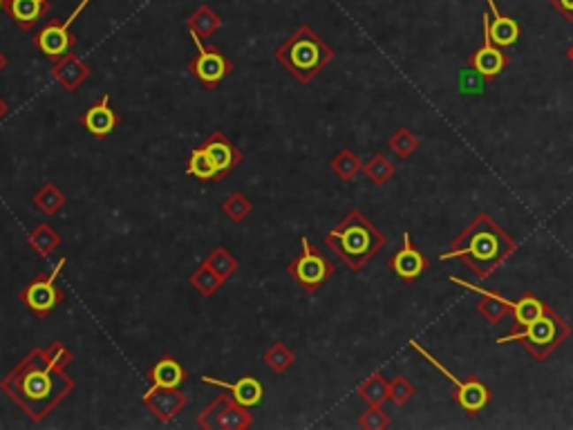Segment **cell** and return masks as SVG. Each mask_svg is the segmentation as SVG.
<instances>
[{"mask_svg": "<svg viewBox=\"0 0 573 430\" xmlns=\"http://www.w3.org/2000/svg\"><path fill=\"white\" fill-rule=\"evenodd\" d=\"M72 361L74 354L61 341L29 349L19 365L0 379V390L34 424H41L77 388L74 379L65 372Z\"/></svg>", "mask_w": 573, "mask_h": 430, "instance_id": "cell-1", "label": "cell"}, {"mask_svg": "<svg viewBox=\"0 0 573 430\" xmlns=\"http://www.w3.org/2000/svg\"><path fill=\"white\" fill-rule=\"evenodd\" d=\"M517 249L516 240L501 229L488 213H478L470 225L453 240L446 254L439 256L441 263L446 260H462L479 280H486L491 273L500 269V265Z\"/></svg>", "mask_w": 573, "mask_h": 430, "instance_id": "cell-2", "label": "cell"}, {"mask_svg": "<svg viewBox=\"0 0 573 430\" xmlns=\"http://www.w3.org/2000/svg\"><path fill=\"white\" fill-rule=\"evenodd\" d=\"M386 235L363 211H349L343 220L327 231L325 247L332 249L349 272H361L386 244Z\"/></svg>", "mask_w": 573, "mask_h": 430, "instance_id": "cell-3", "label": "cell"}, {"mask_svg": "<svg viewBox=\"0 0 573 430\" xmlns=\"http://www.w3.org/2000/svg\"><path fill=\"white\" fill-rule=\"evenodd\" d=\"M273 57L298 83L307 86L334 61L336 54L309 25H301L285 43L278 45Z\"/></svg>", "mask_w": 573, "mask_h": 430, "instance_id": "cell-4", "label": "cell"}, {"mask_svg": "<svg viewBox=\"0 0 573 430\" xmlns=\"http://www.w3.org/2000/svg\"><path fill=\"white\" fill-rule=\"evenodd\" d=\"M569 336H571V326L549 305L538 319L531 320L526 327L511 332V334L507 336H500L497 345L520 341L522 348H524L538 364H545L546 358H549L564 341H569Z\"/></svg>", "mask_w": 573, "mask_h": 430, "instance_id": "cell-5", "label": "cell"}, {"mask_svg": "<svg viewBox=\"0 0 573 430\" xmlns=\"http://www.w3.org/2000/svg\"><path fill=\"white\" fill-rule=\"evenodd\" d=\"M289 276L296 282L301 289L307 294H316L320 287L325 285L332 276L336 273V265L327 258L320 249L307 240V235L301 238V254L289 263Z\"/></svg>", "mask_w": 573, "mask_h": 430, "instance_id": "cell-6", "label": "cell"}, {"mask_svg": "<svg viewBox=\"0 0 573 430\" xmlns=\"http://www.w3.org/2000/svg\"><path fill=\"white\" fill-rule=\"evenodd\" d=\"M410 348L415 349V352H419L421 357H424L425 361H428V364L432 365V368L439 370V372L444 374L446 379H450V383H453V388H455L453 399L463 412H469V415H479V412H482L484 408H486L488 403H491L493 392H491V388H488L486 383L482 381V379H479V377L457 379L453 372H450L448 368H446L444 364H439V361H437V358L428 352V349L421 348V345L416 343V341H410Z\"/></svg>", "mask_w": 573, "mask_h": 430, "instance_id": "cell-7", "label": "cell"}, {"mask_svg": "<svg viewBox=\"0 0 573 430\" xmlns=\"http://www.w3.org/2000/svg\"><path fill=\"white\" fill-rule=\"evenodd\" d=\"M65 263L67 260L61 258L52 272L36 276L27 287H23V289L19 292V298L25 303V307H29L32 314H36V319H45V316H50L63 301H65V292L57 285Z\"/></svg>", "mask_w": 573, "mask_h": 430, "instance_id": "cell-8", "label": "cell"}, {"mask_svg": "<svg viewBox=\"0 0 573 430\" xmlns=\"http://www.w3.org/2000/svg\"><path fill=\"white\" fill-rule=\"evenodd\" d=\"M197 426L204 430H247L254 426L251 408H244L231 395H218L197 415Z\"/></svg>", "mask_w": 573, "mask_h": 430, "instance_id": "cell-9", "label": "cell"}, {"mask_svg": "<svg viewBox=\"0 0 573 430\" xmlns=\"http://www.w3.org/2000/svg\"><path fill=\"white\" fill-rule=\"evenodd\" d=\"M193 43H195L197 54L188 61V72L193 77L206 88V90H215L220 86L231 72H233V63L229 57H225V52H220L213 45H204V41L195 34H191Z\"/></svg>", "mask_w": 573, "mask_h": 430, "instance_id": "cell-10", "label": "cell"}, {"mask_svg": "<svg viewBox=\"0 0 573 430\" xmlns=\"http://www.w3.org/2000/svg\"><path fill=\"white\" fill-rule=\"evenodd\" d=\"M92 0H81L79 3V7L74 12H72L70 16H67L63 23H48L43 29H41L39 34H36V39H34V45L41 50V52L45 54L48 58H52V61H57V58H61L63 54L72 52V48H74V43H77V39L70 34V27L72 23L81 16V12L86 10L88 5H90Z\"/></svg>", "mask_w": 573, "mask_h": 430, "instance_id": "cell-11", "label": "cell"}, {"mask_svg": "<svg viewBox=\"0 0 573 430\" xmlns=\"http://www.w3.org/2000/svg\"><path fill=\"white\" fill-rule=\"evenodd\" d=\"M482 27H484V43L482 48L475 50V52L469 57V67L470 70L479 72L486 81H493V79L504 74V70L508 67V57L504 50L497 48V45L493 43L491 34H488L486 14H484L482 19Z\"/></svg>", "mask_w": 573, "mask_h": 430, "instance_id": "cell-12", "label": "cell"}, {"mask_svg": "<svg viewBox=\"0 0 573 430\" xmlns=\"http://www.w3.org/2000/svg\"><path fill=\"white\" fill-rule=\"evenodd\" d=\"M143 406L155 415V419L162 424H171L177 415H182L188 406V397L180 388H155L150 386L143 392Z\"/></svg>", "mask_w": 573, "mask_h": 430, "instance_id": "cell-13", "label": "cell"}, {"mask_svg": "<svg viewBox=\"0 0 573 430\" xmlns=\"http://www.w3.org/2000/svg\"><path fill=\"white\" fill-rule=\"evenodd\" d=\"M401 242H403L401 249H399L394 256H390V260H387V267H390V272L394 273L399 280L412 285L421 273L428 272L430 260L425 258V254H421L415 244H412L410 231H403Z\"/></svg>", "mask_w": 573, "mask_h": 430, "instance_id": "cell-14", "label": "cell"}, {"mask_svg": "<svg viewBox=\"0 0 573 430\" xmlns=\"http://www.w3.org/2000/svg\"><path fill=\"white\" fill-rule=\"evenodd\" d=\"M202 149L206 150V155L210 157V162L215 164V168H218V175L226 177L231 171H233L238 164H242V150L235 146L233 142H231L229 137H226L222 130H213V133L209 134V137L204 139V142L200 143Z\"/></svg>", "mask_w": 573, "mask_h": 430, "instance_id": "cell-15", "label": "cell"}, {"mask_svg": "<svg viewBox=\"0 0 573 430\" xmlns=\"http://www.w3.org/2000/svg\"><path fill=\"white\" fill-rule=\"evenodd\" d=\"M121 124V117L112 111L111 95H103L96 104L86 108L81 115V126L86 128L88 134L95 139H108Z\"/></svg>", "mask_w": 573, "mask_h": 430, "instance_id": "cell-16", "label": "cell"}, {"mask_svg": "<svg viewBox=\"0 0 573 430\" xmlns=\"http://www.w3.org/2000/svg\"><path fill=\"white\" fill-rule=\"evenodd\" d=\"M92 67L83 61L77 54H63L61 58H57L52 65V79L63 88L65 92H77L83 83L90 79Z\"/></svg>", "mask_w": 573, "mask_h": 430, "instance_id": "cell-17", "label": "cell"}, {"mask_svg": "<svg viewBox=\"0 0 573 430\" xmlns=\"http://www.w3.org/2000/svg\"><path fill=\"white\" fill-rule=\"evenodd\" d=\"M202 383L222 388V390L229 392L231 397H233L235 402L244 408L260 406V403H263V397H264V386L260 383V379L251 377V374H247V377H240L238 381H233V383L222 381V379H215V377H209V374H204V377H202Z\"/></svg>", "mask_w": 573, "mask_h": 430, "instance_id": "cell-18", "label": "cell"}, {"mask_svg": "<svg viewBox=\"0 0 573 430\" xmlns=\"http://www.w3.org/2000/svg\"><path fill=\"white\" fill-rule=\"evenodd\" d=\"M488 3V34H491L493 43L501 50H508L517 45L522 36V25L517 23L513 16L501 14L495 0H486Z\"/></svg>", "mask_w": 573, "mask_h": 430, "instance_id": "cell-19", "label": "cell"}, {"mask_svg": "<svg viewBox=\"0 0 573 430\" xmlns=\"http://www.w3.org/2000/svg\"><path fill=\"white\" fill-rule=\"evenodd\" d=\"M450 282L466 287V289H470V292L482 294V298H479V303H478V311L488 320V323H491V326L501 323V320H504V316L511 311L513 301H507V298L501 296V294L491 292V289H482V287H475L473 282L463 280V278H457V276H450Z\"/></svg>", "mask_w": 573, "mask_h": 430, "instance_id": "cell-20", "label": "cell"}, {"mask_svg": "<svg viewBox=\"0 0 573 430\" xmlns=\"http://www.w3.org/2000/svg\"><path fill=\"white\" fill-rule=\"evenodd\" d=\"M3 10L11 16L20 29H32L43 20L50 10V0H5Z\"/></svg>", "mask_w": 573, "mask_h": 430, "instance_id": "cell-21", "label": "cell"}, {"mask_svg": "<svg viewBox=\"0 0 573 430\" xmlns=\"http://www.w3.org/2000/svg\"><path fill=\"white\" fill-rule=\"evenodd\" d=\"M188 372L175 357L166 354L149 370V381L155 388H180L187 381Z\"/></svg>", "mask_w": 573, "mask_h": 430, "instance_id": "cell-22", "label": "cell"}, {"mask_svg": "<svg viewBox=\"0 0 573 430\" xmlns=\"http://www.w3.org/2000/svg\"><path fill=\"white\" fill-rule=\"evenodd\" d=\"M546 307H549V303H545L542 298L535 296V294H522L517 301L511 303V311H508L513 319L511 332H517V330H522V327L529 326L531 320L538 319V316H540Z\"/></svg>", "mask_w": 573, "mask_h": 430, "instance_id": "cell-23", "label": "cell"}, {"mask_svg": "<svg viewBox=\"0 0 573 430\" xmlns=\"http://www.w3.org/2000/svg\"><path fill=\"white\" fill-rule=\"evenodd\" d=\"M61 242H63L61 234H58L54 227H50L48 222L39 225L32 234L27 235V244L32 247L34 254H39L41 258H50V256L61 247Z\"/></svg>", "mask_w": 573, "mask_h": 430, "instance_id": "cell-24", "label": "cell"}, {"mask_svg": "<svg viewBox=\"0 0 573 430\" xmlns=\"http://www.w3.org/2000/svg\"><path fill=\"white\" fill-rule=\"evenodd\" d=\"M187 27L188 32L195 34V36H200V39L204 41L210 39V36L222 27V19L215 14L209 5H200L191 14V19L187 20Z\"/></svg>", "mask_w": 573, "mask_h": 430, "instance_id": "cell-25", "label": "cell"}, {"mask_svg": "<svg viewBox=\"0 0 573 430\" xmlns=\"http://www.w3.org/2000/svg\"><path fill=\"white\" fill-rule=\"evenodd\" d=\"M187 175L195 177L200 182H220V175H218V168L210 162V157L206 155V150L202 146L191 150L187 162Z\"/></svg>", "mask_w": 573, "mask_h": 430, "instance_id": "cell-26", "label": "cell"}, {"mask_svg": "<svg viewBox=\"0 0 573 430\" xmlns=\"http://www.w3.org/2000/svg\"><path fill=\"white\" fill-rule=\"evenodd\" d=\"M32 200H34V206H36V209H39L41 213L54 215V213H58V211H61L63 206H65L67 197H65V193H63L61 188L57 187V184L45 182L43 187L39 188V191L34 193Z\"/></svg>", "mask_w": 573, "mask_h": 430, "instance_id": "cell-27", "label": "cell"}, {"mask_svg": "<svg viewBox=\"0 0 573 430\" xmlns=\"http://www.w3.org/2000/svg\"><path fill=\"white\" fill-rule=\"evenodd\" d=\"M363 173L374 187H383L386 182H390L394 173H397V164L392 162L390 157H386L383 153H374L368 159V164H363Z\"/></svg>", "mask_w": 573, "mask_h": 430, "instance_id": "cell-28", "label": "cell"}, {"mask_svg": "<svg viewBox=\"0 0 573 430\" xmlns=\"http://www.w3.org/2000/svg\"><path fill=\"white\" fill-rule=\"evenodd\" d=\"M202 265H206V267H209L210 272L218 273V276H220L225 282L229 280V278L233 276V273L238 272V267H240L238 258H235V256L231 254V251L226 247H215L213 251H210V254L206 256L204 263H202Z\"/></svg>", "mask_w": 573, "mask_h": 430, "instance_id": "cell-29", "label": "cell"}, {"mask_svg": "<svg viewBox=\"0 0 573 430\" xmlns=\"http://www.w3.org/2000/svg\"><path fill=\"white\" fill-rule=\"evenodd\" d=\"M330 168L336 177H340V180H343V182H352L354 177L363 171V162H361V157H358L354 150L340 149L339 153L332 157Z\"/></svg>", "mask_w": 573, "mask_h": 430, "instance_id": "cell-30", "label": "cell"}, {"mask_svg": "<svg viewBox=\"0 0 573 430\" xmlns=\"http://www.w3.org/2000/svg\"><path fill=\"white\" fill-rule=\"evenodd\" d=\"M356 395L368 406H383L387 402V381L381 372H374L356 388Z\"/></svg>", "mask_w": 573, "mask_h": 430, "instance_id": "cell-31", "label": "cell"}, {"mask_svg": "<svg viewBox=\"0 0 573 430\" xmlns=\"http://www.w3.org/2000/svg\"><path fill=\"white\" fill-rule=\"evenodd\" d=\"M264 364H267V368L271 370V372L276 374H285L286 370L292 368L294 361H296V354L292 352V348L286 343H282V341H276V343L271 345V348L264 352Z\"/></svg>", "mask_w": 573, "mask_h": 430, "instance_id": "cell-32", "label": "cell"}, {"mask_svg": "<svg viewBox=\"0 0 573 430\" xmlns=\"http://www.w3.org/2000/svg\"><path fill=\"white\" fill-rule=\"evenodd\" d=\"M188 282H191L193 289H195V292L204 298L215 296V294H218V289L225 285V280H222V278L218 276L215 272H210L206 265H200V267L191 273Z\"/></svg>", "mask_w": 573, "mask_h": 430, "instance_id": "cell-33", "label": "cell"}, {"mask_svg": "<svg viewBox=\"0 0 573 430\" xmlns=\"http://www.w3.org/2000/svg\"><path fill=\"white\" fill-rule=\"evenodd\" d=\"M251 211H254V202L240 191L231 193V196L222 202V213H225L231 222H235V225L247 220L248 215H251Z\"/></svg>", "mask_w": 573, "mask_h": 430, "instance_id": "cell-34", "label": "cell"}, {"mask_svg": "<svg viewBox=\"0 0 573 430\" xmlns=\"http://www.w3.org/2000/svg\"><path fill=\"white\" fill-rule=\"evenodd\" d=\"M387 146H390V150L397 155L399 159H408L416 149H419L421 142L410 128H399V130H394V134L390 137Z\"/></svg>", "mask_w": 573, "mask_h": 430, "instance_id": "cell-35", "label": "cell"}, {"mask_svg": "<svg viewBox=\"0 0 573 430\" xmlns=\"http://www.w3.org/2000/svg\"><path fill=\"white\" fill-rule=\"evenodd\" d=\"M415 395L416 388L406 377H401V374L392 379V381H387V399L397 403V406H406Z\"/></svg>", "mask_w": 573, "mask_h": 430, "instance_id": "cell-36", "label": "cell"}, {"mask_svg": "<svg viewBox=\"0 0 573 430\" xmlns=\"http://www.w3.org/2000/svg\"><path fill=\"white\" fill-rule=\"evenodd\" d=\"M486 79L475 70H462L457 74V88L462 95H484V88H486Z\"/></svg>", "mask_w": 573, "mask_h": 430, "instance_id": "cell-37", "label": "cell"}, {"mask_svg": "<svg viewBox=\"0 0 573 430\" xmlns=\"http://www.w3.org/2000/svg\"><path fill=\"white\" fill-rule=\"evenodd\" d=\"M392 419L381 406H368L363 415H358V426L365 430H386L390 428Z\"/></svg>", "mask_w": 573, "mask_h": 430, "instance_id": "cell-38", "label": "cell"}, {"mask_svg": "<svg viewBox=\"0 0 573 430\" xmlns=\"http://www.w3.org/2000/svg\"><path fill=\"white\" fill-rule=\"evenodd\" d=\"M554 10H558L564 16V20L573 25V0H549Z\"/></svg>", "mask_w": 573, "mask_h": 430, "instance_id": "cell-39", "label": "cell"}, {"mask_svg": "<svg viewBox=\"0 0 573 430\" xmlns=\"http://www.w3.org/2000/svg\"><path fill=\"white\" fill-rule=\"evenodd\" d=\"M7 115H10V105H7V101L0 96V121L5 119Z\"/></svg>", "mask_w": 573, "mask_h": 430, "instance_id": "cell-40", "label": "cell"}, {"mask_svg": "<svg viewBox=\"0 0 573 430\" xmlns=\"http://www.w3.org/2000/svg\"><path fill=\"white\" fill-rule=\"evenodd\" d=\"M7 65H10V57H7V54L0 50V74L7 70Z\"/></svg>", "mask_w": 573, "mask_h": 430, "instance_id": "cell-41", "label": "cell"}, {"mask_svg": "<svg viewBox=\"0 0 573 430\" xmlns=\"http://www.w3.org/2000/svg\"><path fill=\"white\" fill-rule=\"evenodd\" d=\"M567 57H569V61H571V63H573V45H571V48H569V52H567Z\"/></svg>", "mask_w": 573, "mask_h": 430, "instance_id": "cell-42", "label": "cell"}, {"mask_svg": "<svg viewBox=\"0 0 573 430\" xmlns=\"http://www.w3.org/2000/svg\"><path fill=\"white\" fill-rule=\"evenodd\" d=\"M3 5H5V0H0V10H3Z\"/></svg>", "mask_w": 573, "mask_h": 430, "instance_id": "cell-43", "label": "cell"}]
</instances>
